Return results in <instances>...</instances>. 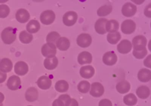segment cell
Listing matches in <instances>:
<instances>
[{"instance_id": "1", "label": "cell", "mask_w": 151, "mask_h": 106, "mask_svg": "<svg viewBox=\"0 0 151 106\" xmlns=\"http://www.w3.org/2000/svg\"><path fill=\"white\" fill-rule=\"evenodd\" d=\"M16 30L12 27L6 28L1 32V39L6 45H10L14 43L16 39Z\"/></svg>"}, {"instance_id": "2", "label": "cell", "mask_w": 151, "mask_h": 106, "mask_svg": "<svg viewBox=\"0 0 151 106\" xmlns=\"http://www.w3.org/2000/svg\"><path fill=\"white\" fill-rule=\"evenodd\" d=\"M55 19V15L53 11L51 10H45L40 15L41 23L45 25L52 24Z\"/></svg>"}, {"instance_id": "3", "label": "cell", "mask_w": 151, "mask_h": 106, "mask_svg": "<svg viewBox=\"0 0 151 106\" xmlns=\"http://www.w3.org/2000/svg\"><path fill=\"white\" fill-rule=\"evenodd\" d=\"M78 19V14L74 11H68L64 14L63 18V23L67 26L74 25Z\"/></svg>"}, {"instance_id": "4", "label": "cell", "mask_w": 151, "mask_h": 106, "mask_svg": "<svg viewBox=\"0 0 151 106\" xmlns=\"http://www.w3.org/2000/svg\"><path fill=\"white\" fill-rule=\"evenodd\" d=\"M136 24L134 21L132 20H126L122 23L121 30L125 34H130L135 31Z\"/></svg>"}, {"instance_id": "5", "label": "cell", "mask_w": 151, "mask_h": 106, "mask_svg": "<svg viewBox=\"0 0 151 106\" xmlns=\"http://www.w3.org/2000/svg\"><path fill=\"white\" fill-rule=\"evenodd\" d=\"M56 52V46L52 43H46L42 46L41 48V53L45 57L55 56Z\"/></svg>"}, {"instance_id": "6", "label": "cell", "mask_w": 151, "mask_h": 106, "mask_svg": "<svg viewBox=\"0 0 151 106\" xmlns=\"http://www.w3.org/2000/svg\"><path fill=\"white\" fill-rule=\"evenodd\" d=\"M92 43V37L88 33H82L78 37L77 44L82 48L88 47Z\"/></svg>"}, {"instance_id": "7", "label": "cell", "mask_w": 151, "mask_h": 106, "mask_svg": "<svg viewBox=\"0 0 151 106\" xmlns=\"http://www.w3.org/2000/svg\"><path fill=\"white\" fill-rule=\"evenodd\" d=\"M137 11V6L130 2L125 3L122 7V14L126 17H132L133 16Z\"/></svg>"}, {"instance_id": "8", "label": "cell", "mask_w": 151, "mask_h": 106, "mask_svg": "<svg viewBox=\"0 0 151 106\" xmlns=\"http://www.w3.org/2000/svg\"><path fill=\"white\" fill-rule=\"evenodd\" d=\"M104 87L99 82H94L91 84V87L90 91L91 95L94 97H100L103 95L104 93Z\"/></svg>"}, {"instance_id": "9", "label": "cell", "mask_w": 151, "mask_h": 106, "mask_svg": "<svg viewBox=\"0 0 151 106\" xmlns=\"http://www.w3.org/2000/svg\"><path fill=\"white\" fill-rule=\"evenodd\" d=\"M7 86L9 89L12 91L18 90L21 86V79L15 75L11 76L8 80Z\"/></svg>"}, {"instance_id": "10", "label": "cell", "mask_w": 151, "mask_h": 106, "mask_svg": "<svg viewBox=\"0 0 151 106\" xmlns=\"http://www.w3.org/2000/svg\"><path fill=\"white\" fill-rule=\"evenodd\" d=\"M103 63L108 66L114 65L117 61L116 54L112 51L107 52L104 54L102 58Z\"/></svg>"}, {"instance_id": "11", "label": "cell", "mask_w": 151, "mask_h": 106, "mask_svg": "<svg viewBox=\"0 0 151 106\" xmlns=\"http://www.w3.org/2000/svg\"><path fill=\"white\" fill-rule=\"evenodd\" d=\"M29 71L28 64L22 61L17 62L14 66V71L19 76H23L26 75Z\"/></svg>"}, {"instance_id": "12", "label": "cell", "mask_w": 151, "mask_h": 106, "mask_svg": "<svg viewBox=\"0 0 151 106\" xmlns=\"http://www.w3.org/2000/svg\"><path fill=\"white\" fill-rule=\"evenodd\" d=\"M132 48V45L129 40H123L117 45V49L121 54H127L129 53Z\"/></svg>"}, {"instance_id": "13", "label": "cell", "mask_w": 151, "mask_h": 106, "mask_svg": "<svg viewBox=\"0 0 151 106\" xmlns=\"http://www.w3.org/2000/svg\"><path fill=\"white\" fill-rule=\"evenodd\" d=\"M15 16L17 20L21 23H25L27 22L30 17L29 12L24 9H21L17 10L16 14Z\"/></svg>"}, {"instance_id": "14", "label": "cell", "mask_w": 151, "mask_h": 106, "mask_svg": "<svg viewBox=\"0 0 151 106\" xmlns=\"http://www.w3.org/2000/svg\"><path fill=\"white\" fill-rule=\"evenodd\" d=\"M79 73L82 77L88 79L93 76L95 73V70L91 65L83 66L80 69Z\"/></svg>"}, {"instance_id": "15", "label": "cell", "mask_w": 151, "mask_h": 106, "mask_svg": "<svg viewBox=\"0 0 151 106\" xmlns=\"http://www.w3.org/2000/svg\"><path fill=\"white\" fill-rule=\"evenodd\" d=\"M59 63L58 59L55 56L48 57L44 61V66L48 70H52L57 67Z\"/></svg>"}, {"instance_id": "16", "label": "cell", "mask_w": 151, "mask_h": 106, "mask_svg": "<svg viewBox=\"0 0 151 106\" xmlns=\"http://www.w3.org/2000/svg\"><path fill=\"white\" fill-rule=\"evenodd\" d=\"M38 86L42 90H47L51 87L52 84L51 79L45 76L40 77L37 81Z\"/></svg>"}, {"instance_id": "17", "label": "cell", "mask_w": 151, "mask_h": 106, "mask_svg": "<svg viewBox=\"0 0 151 106\" xmlns=\"http://www.w3.org/2000/svg\"><path fill=\"white\" fill-rule=\"evenodd\" d=\"M108 21V20L106 18H101L98 19L96 21L94 25V28L97 33L101 35H103L106 33V25Z\"/></svg>"}, {"instance_id": "18", "label": "cell", "mask_w": 151, "mask_h": 106, "mask_svg": "<svg viewBox=\"0 0 151 106\" xmlns=\"http://www.w3.org/2000/svg\"><path fill=\"white\" fill-rule=\"evenodd\" d=\"M78 61L81 65L91 63L92 61V56L89 52L84 51L81 52L78 57Z\"/></svg>"}, {"instance_id": "19", "label": "cell", "mask_w": 151, "mask_h": 106, "mask_svg": "<svg viewBox=\"0 0 151 106\" xmlns=\"http://www.w3.org/2000/svg\"><path fill=\"white\" fill-rule=\"evenodd\" d=\"M134 48L145 47L147 43V40L145 37L143 35H138L133 38L132 40Z\"/></svg>"}, {"instance_id": "20", "label": "cell", "mask_w": 151, "mask_h": 106, "mask_svg": "<svg viewBox=\"0 0 151 106\" xmlns=\"http://www.w3.org/2000/svg\"><path fill=\"white\" fill-rule=\"evenodd\" d=\"M38 95V92L37 88L31 87L26 91L25 94V99L29 102H33L37 100Z\"/></svg>"}, {"instance_id": "21", "label": "cell", "mask_w": 151, "mask_h": 106, "mask_svg": "<svg viewBox=\"0 0 151 106\" xmlns=\"http://www.w3.org/2000/svg\"><path fill=\"white\" fill-rule=\"evenodd\" d=\"M12 61L8 58H3L0 61V71L4 72H9L13 69Z\"/></svg>"}, {"instance_id": "22", "label": "cell", "mask_w": 151, "mask_h": 106, "mask_svg": "<svg viewBox=\"0 0 151 106\" xmlns=\"http://www.w3.org/2000/svg\"><path fill=\"white\" fill-rule=\"evenodd\" d=\"M138 79L142 82H147L151 79V71L146 69H142L139 71Z\"/></svg>"}, {"instance_id": "23", "label": "cell", "mask_w": 151, "mask_h": 106, "mask_svg": "<svg viewBox=\"0 0 151 106\" xmlns=\"http://www.w3.org/2000/svg\"><path fill=\"white\" fill-rule=\"evenodd\" d=\"M56 45L59 50L67 51L70 46V42L66 37H60L56 42Z\"/></svg>"}, {"instance_id": "24", "label": "cell", "mask_w": 151, "mask_h": 106, "mask_svg": "<svg viewBox=\"0 0 151 106\" xmlns=\"http://www.w3.org/2000/svg\"><path fill=\"white\" fill-rule=\"evenodd\" d=\"M131 88L130 83L126 80H122L117 83L116 85V89L120 94L126 93L129 91Z\"/></svg>"}, {"instance_id": "25", "label": "cell", "mask_w": 151, "mask_h": 106, "mask_svg": "<svg viewBox=\"0 0 151 106\" xmlns=\"http://www.w3.org/2000/svg\"><path fill=\"white\" fill-rule=\"evenodd\" d=\"M40 24L35 20H31L26 26L27 31L31 33H37L40 30Z\"/></svg>"}, {"instance_id": "26", "label": "cell", "mask_w": 151, "mask_h": 106, "mask_svg": "<svg viewBox=\"0 0 151 106\" xmlns=\"http://www.w3.org/2000/svg\"><path fill=\"white\" fill-rule=\"evenodd\" d=\"M136 94L139 98L141 99H146L150 95V89L146 86H141L137 89Z\"/></svg>"}, {"instance_id": "27", "label": "cell", "mask_w": 151, "mask_h": 106, "mask_svg": "<svg viewBox=\"0 0 151 106\" xmlns=\"http://www.w3.org/2000/svg\"><path fill=\"white\" fill-rule=\"evenodd\" d=\"M119 28V23L115 20H110L107 22L106 25V32H114L118 31Z\"/></svg>"}, {"instance_id": "28", "label": "cell", "mask_w": 151, "mask_h": 106, "mask_svg": "<svg viewBox=\"0 0 151 106\" xmlns=\"http://www.w3.org/2000/svg\"><path fill=\"white\" fill-rule=\"evenodd\" d=\"M113 7L111 5L106 4L100 7L97 10V14L100 17L108 15L112 12Z\"/></svg>"}, {"instance_id": "29", "label": "cell", "mask_w": 151, "mask_h": 106, "mask_svg": "<svg viewBox=\"0 0 151 106\" xmlns=\"http://www.w3.org/2000/svg\"><path fill=\"white\" fill-rule=\"evenodd\" d=\"M55 89L59 92H65L68 90V83L64 80H59L55 84Z\"/></svg>"}, {"instance_id": "30", "label": "cell", "mask_w": 151, "mask_h": 106, "mask_svg": "<svg viewBox=\"0 0 151 106\" xmlns=\"http://www.w3.org/2000/svg\"><path fill=\"white\" fill-rule=\"evenodd\" d=\"M123 101L127 106H133L137 104V99L135 94L129 93L124 96Z\"/></svg>"}, {"instance_id": "31", "label": "cell", "mask_w": 151, "mask_h": 106, "mask_svg": "<svg viewBox=\"0 0 151 106\" xmlns=\"http://www.w3.org/2000/svg\"><path fill=\"white\" fill-rule=\"evenodd\" d=\"M33 36L32 34L27 32L26 31L24 30L20 32L19 35V39L23 44H29L33 40Z\"/></svg>"}, {"instance_id": "32", "label": "cell", "mask_w": 151, "mask_h": 106, "mask_svg": "<svg viewBox=\"0 0 151 106\" xmlns=\"http://www.w3.org/2000/svg\"><path fill=\"white\" fill-rule=\"evenodd\" d=\"M121 39V34L118 32L108 33L107 36L108 41L112 45L116 44Z\"/></svg>"}, {"instance_id": "33", "label": "cell", "mask_w": 151, "mask_h": 106, "mask_svg": "<svg viewBox=\"0 0 151 106\" xmlns=\"http://www.w3.org/2000/svg\"><path fill=\"white\" fill-rule=\"evenodd\" d=\"M132 54L137 59H142L147 55V51L146 47L134 48Z\"/></svg>"}, {"instance_id": "34", "label": "cell", "mask_w": 151, "mask_h": 106, "mask_svg": "<svg viewBox=\"0 0 151 106\" xmlns=\"http://www.w3.org/2000/svg\"><path fill=\"white\" fill-rule=\"evenodd\" d=\"M91 84L88 81L83 80L78 85V89L82 93H86L90 90Z\"/></svg>"}, {"instance_id": "35", "label": "cell", "mask_w": 151, "mask_h": 106, "mask_svg": "<svg viewBox=\"0 0 151 106\" xmlns=\"http://www.w3.org/2000/svg\"><path fill=\"white\" fill-rule=\"evenodd\" d=\"M60 37V34L56 32L53 31L50 32L47 34L46 37V40L47 43H56L57 40Z\"/></svg>"}, {"instance_id": "36", "label": "cell", "mask_w": 151, "mask_h": 106, "mask_svg": "<svg viewBox=\"0 0 151 106\" xmlns=\"http://www.w3.org/2000/svg\"><path fill=\"white\" fill-rule=\"evenodd\" d=\"M10 13V9L6 5H0V18L7 17Z\"/></svg>"}, {"instance_id": "37", "label": "cell", "mask_w": 151, "mask_h": 106, "mask_svg": "<svg viewBox=\"0 0 151 106\" xmlns=\"http://www.w3.org/2000/svg\"><path fill=\"white\" fill-rule=\"evenodd\" d=\"M65 106H78L77 101L73 98H70L65 102Z\"/></svg>"}, {"instance_id": "38", "label": "cell", "mask_w": 151, "mask_h": 106, "mask_svg": "<svg viewBox=\"0 0 151 106\" xmlns=\"http://www.w3.org/2000/svg\"><path fill=\"white\" fill-rule=\"evenodd\" d=\"M99 106H112V103L109 100L103 99L99 102Z\"/></svg>"}, {"instance_id": "39", "label": "cell", "mask_w": 151, "mask_h": 106, "mask_svg": "<svg viewBox=\"0 0 151 106\" xmlns=\"http://www.w3.org/2000/svg\"><path fill=\"white\" fill-rule=\"evenodd\" d=\"M52 106H65L64 102L61 100V99H58L55 100L52 103Z\"/></svg>"}, {"instance_id": "40", "label": "cell", "mask_w": 151, "mask_h": 106, "mask_svg": "<svg viewBox=\"0 0 151 106\" xmlns=\"http://www.w3.org/2000/svg\"><path fill=\"white\" fill-rule=\"evenodd\" d=\"M151 55H149L144 61V64L145 66L149 68H151Z\"/></svg>"}, {"instance_id": "41", "label": "cell", "mask_w": 151, "mask_h": 106, "mask_svg": "<svg viewBox=\"0 0 151 106\" xmlns=\"http://www.w3.org/2000/svg\"><path fill=\"white\" fill-rule=\"evenodd\" d=\"M7 74L0 71V84L3 83L7 79Z\"/></svg>"}, {"instance_id": "42", "label": "cell", "mask_w": 151, "mask_h": 106, "mask_svg": "<svg viewBox=\"0 0 151 106\" xmlns=\"http://www.w3.org/2000/svg\"><path fill=\"white\" fill-rule=\"evenodd\" d=\"M145 14L147 17H151V4H149L146 8Z\"/></svg>"}, {"instance_id": "43", "label": "cell", "mask_w": 151, "mask_h": 106, "mask_svg": "<svg viewBox=\"0 0 151 106\" xmlns=\"http://www.w3.org/2000/svg\"><path fill=\"white\" fill-rule=\"evenodd\" d=\"M5 100V96L3 93L0 92V104L2 103Z\"/></svg>"}, {"instance_id": "44", "label": "cell", "mask_w": 151, "mask_h": 106, "mask_svg": "<svg viewBox=\"0 0 151 106\" xmlns=\"http://www.w3.org/2000/svg\"><path fill=\"white\" fill-rule=\"evenodd\" d=\"M0 106H3V104H2V103L0 104Z\"/></svg>"}, {"instance_id": "45", "label": "cell", "mask_w": 151, "mask_h": 106, "mask_svg": "<svg viewBox=\"0 0 151 106\" xmlns=\"http://www.w3.org/2000/svg\"></svg>"}]
</instances>
